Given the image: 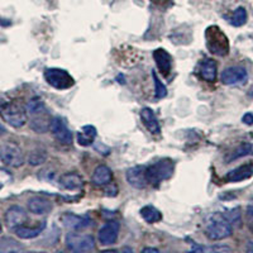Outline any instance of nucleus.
Returning a JSON list of instances; mask_svg holds the SVG:
<instances>
[{
    "mask_svg": "<svg viewBox=\"0 0 253 253\" xmlns=\"http://www.w3.org/2000/svg\"><path fill=\"white\" fill-rule=\"evenodd\" d=\"M119 236V223L118 221H108L107 224H104L100 228L98 233L99 242L103 246H112L114 245Z\"/></svg>",
    "mask_w": 253,
    "mask_h": 253,
    "instance_id": "nucleus-10",
    "label": "nucleus"
},
{
    "mask_svg": "<svg viewBox=\"0 0 253 253\" xmlns=\"http://www.w3.org/2000/svg\"><path fill=\"white\" fill-rule=\"evenodd\" d=\"M113 172L109 167L105 165H100L94 170L91 176V182L95 186H107L112 182Z\"/></svg>",
    "mask_w": 253,
    "mask_h": 253,
    "instance_id": "nucleus-16",
    "label": "nucleus"
},
{
    "mask_svg": "<svg viewBox=\"0 0 253 253\" xmlns=\"http://www.w3.org/2000/svg\"><path fill=\"white\" fill-rule=\"evenodd\" d=\"M28 209L31 213L37 214V215H43V214H48L51 211L52 204L47 199L36 196V198L29 199Z\"/></svg>",
    "mask_w": 253,
    "mask_h": 253,
    "instance_id": "nucleus-19",
    "label": "nucleus"
},
{
    "mask_svg": "<svg viewBox=\"0 0 253 253\" xmlns=\"http://www.w3.org/2000/svg\"><path fill=\"white\" fill-rule=\"evenodd\" d=\"M46 110L47 109L46 107H44L43 101L38 98L32 99V100H29L28 104H27V113H28L29 115H35L37 114V113L46 112Z\"/></svg>",
    "mask_w": 253,
    "mask_h": 253,
    "instance_id": "nucleus-29",
    "label": "nucleus"
},
{
    "mask_svg": "<svg viewBox=\"0 0 253 253\" xmlns=\"http://www.w3.org/2000/svg\"><path fill=\"white\" fill-rule=\"evenodd\" d=\"M46 151H35V152H32L31 155H29L28 161L32 166H37V165L43 164V162L46 161Z\"/></svg>",
    "mask_w": 253,
    "mask_h": 253,
    "instance_id": "nucleus-31",
    "label": "nucleus"
},
{
    "mask_svg": "<svg viewBox=\"0 0 253 253\" xmlns=\"http://www.w3.org/2000/svg\"><path fill=\"white\" fill-rule=\"evenodd\" d=\"M96 138V128L94 126H85L78 133V142L80 146H91Z\"/></svg>",
    "mask_w": 253,
    "mask_h": 253,
    "instance_id": "nucleus-23",
    "label": "nucleus"
},
{
    "mask_svg": "<svg viewBox=\"0 0 253 253\" xmlns=\"http://www.w3.org/2000/svg\"><path fill=\"white\" fill-rule=\"evenodd\" d=\"M153 58L156 61L158 70L164 76L170 75L172 70V56L164 48H157L153 51Z\"/></svg>",
    "mask_w": 253,
    "mask_h": 253,
    "instance_id": "nucleus-13",
    "label": "nucleus"
},
{
    "mask_svg": "<svg viewBox=\"0 0 253 253\" xmlns=\"http://www.w3.org/2000/svg\"><path fill=\"white\" fill-rule=\"evenodd\" d=\"M0 160L8 166L20 167L26 161L24 153L14 142L5 141L0 143Z\"/></svg>",
    "mask_w": 253,
    "mask_h": 253,
    "instance_id": "nucleus-5",
    "label": "nucleus"
},
{
    "mask_svg": "<svg viewBox=\"0 0 253 253\" xmlns=\"http://www.w3.org/2000/svg\"><path fill=\"white\" fill-rule=\"evenodd\" d=\"M65 243L71 252H91L95 250V239L90 234L69 233Z\"/></svg>",
    "mask_w": 253,
    "mask_h": 253,
    "instance_id": "nucleus-7",
    "label": "nucleus"
},
{
    "mask_svg": "<svg viewBox=\"0 0 253 253\" xmlns=\"http://www.w3.org/2000/svg\"><path fill=\"white\" fill-rule=\"evenodd\" d=\"M60 186L65 190H71V191H76V190H81L84 186V181L80 175L76 172H69L61 176L60 178Z\"/></svg>",
    "mask_w": 253,
    "mask_h": 253,
    "instance_id": "nucleus-21",
    "label": "nucleus"
},
{
    "mask_svg": "<svg viewBox=\"0 0 253 253\" xmlns=\"http://www.w3.org/2000/svg\"><path fill=\"white\" fill-rule=\"evenodd\" d=\"M205 43L214 55L224 57L229 53V40L218 26H210L205 29Z\"/></svg>",
    "mask_w": 253,
    "mask_h": 253,
    "instance_id": "nucleus-2",
    "label": "nucleus"
},
{
    "mask_svg": "<svg viewBox=\"0 0 253 253\" xmlns=\"http://www.w3.org/2000/svg\"><path fill=\"white\" fill-rule=\"evenodd\" d=\"M62 223L63 225L70 230H81L85 229L90 225L91 220L89 219V216H81L76 215V214L67 213L65 215H62Z\"/></svg>",
    "mask_w": 253,
    "mask_h": 253,
    "instance_id": "nucleus-14",
    "label": "nucleus"
},
{
    "mask_svg": "<svg viewBox=\"0 0 253 253\" xmlns=\"http://www.w3.org/2000/svg\"><path fill=\"white\" fill-rule=\"evenodd\" d=\"M9 181H12V175H10L6 170L0 169V190L3 189L4 185Z\"/></svg>",
    "mask_w": 253,
    "mask_h": 253,
    "instance_id": "nucleus-33",
    "label": "nucleus"
},
{
    "mask_svg": "<svg viewBox=\"0 0 253 253\" xmlns=\"http://www.w3.org/2000/svg\"><path fill=\"white\" fill-rule=\"evenodd\" d=\"M0 233H1V221H0Z\"/></svg>",
    "mask_w": 253,
    "mask_h": 253,
    "instance_id": "nucleus-37",
    "label": "nucleus"
},
{
    "mask_svg": "<svg viewBox=\"0 0 253 253\" xmlns=\"http://www.w3.org/2000/svg\"><path fill=\"white\" fill-rule=\"evenodd\" d=\"M4 133H5V128L0 124V134H4Z\"/></svg>",
    "mask_w": 253,
    "mask_h": 253,
    "instance_id": "nucleus-36",
    "label": "nucleus"
},
{
    "mask_svg": "<svg viewBox=\"0 0 253 253\" xmlns=\"http://www.w3.org/2000/svg\"><path fill=\"white\" fill-rule=\"evenodd\" d=\"M193 252H215V253H224V252H232V248L228 247L225 245H218L211 246V247H203V246H194L191 248Z\"/></svg>",
    "mask_w": 253,
    "mask_h": 253,
    "instance_id": "nucleus-28",
    "label": "nucleus"
},
{
    "mask_svg": "<svg viewBox=\"0 0 253 253\" xmlns=\"http://www.w3.org/2000/svg\"><path fill=\"white\" fill-rule=\"evenodd\" d=\"M220 79L224 85H238L247 81L248 72L245 67L230 66L221 72Z\"/></svg>",
    "mask_w": 253,
    "mask_h": 253,
    "instance_id": "nucleus-9",
    "label": "nucleus"
},
{
    "mask_svg": "<svg viewBox=\"0 0 253 253\" xmlns=\"http://www.w3.org/2000/svg\"><path fill=\"white\" fill-rule=\"evenodd\" d=\"M4 220H5L6 227L10 228V229H15L20 225H24V223L27 221L26 210L22 207H18V205L10 207L5 211Z\"/></svg>",
    "mask_w": 253,
    "mask_h": 253,
    "instance_id": "nucleus-11",
    "label": "nucleus"
},
{
    "mask_svg": "<svg viewBox=\"0 0 253 253\" xmlns=\"http://www.w3.org/2000/svg\"><path fill=\"white\" fill-rule=\"evenodd\" d=\"M141 119L143 122L144 126L148 129V132L151 134H160L161 126H160V123H158V119L156 117L155 112L151 108H143L141 110Z\"/></svg>",
    "mask_w": 253,
    "mask_h": 253,
    "instance_id": "nucleus-15",
    "label": "nucleus"
},
{
    "mask_svg": "<svg viewBox=\"0 0 253 253\" xmlns=\"http://www.w3.org/2000/svg\"><path fill=\"white\" fill-rule=\"evenodd\" d=\"M246 22H247V10L243 6H239L230 17V24L234 27H242L245 26Z\"/></svg>",
    "mask_w": 253,
    "mask_h": 253,
    "instance_id": "nucleus-26",
    "label": "nucleus"
},
{
    "mask_svg": "<svg viewBox=\"0 0 253 253\" xmlns=\"http://www.w3.org/2000/svg\"><path fill=\"white\" fill-rule=\"evenodd\" d=\"M126 181L132 187L135 189H144L148 185L146 175V167L143 166H134L126 170Z\"/></svg>",
    "mask_w": 253,
    "mask_h": 253,
    "instance_id": "nucleus-12",
    "label": "nucleus"
},
{
    "mask_svg": "<svg viewBox=\"0 0 253 253\" xmlns=\"http://www.w3.org/2000/svg\"><path fill=\"white\" fill-rule=\"evenodd\" d=\"M0 115L4 122H6L9 126H14V128L23 126L28 119L27 109H24L18 103H8L3 105V108L0 109Z\"/></svg>",
    "mask_w": 253,
    "mask_h": 253,
    "instance_id": "nucleus-4",
    "label": "nucleus"
},
{
    "mask_svg": "<svg viewBox=\"0 0 253 253\" xmlns=\"http://www.w3.org/2000/svg\"><path fill=\"white\" fill-rule=\"evenodd\" d=\"M199 74L203 80L214 83L216 80V62L211 58H204L199 66Z\"/></svg>",
    "mask_w": 253,
    "mask_h": 253,
    "instance_id": "nucleus-20",
    "label": "nucleus"
},
{
    "mask_svg": "<svg viewBox=\"0 0 253 253\" xmlns=\"http://www.w3.org/2000/svg\"><path fill=\"white\" fill-rule=\"evenodd\" d=\"M251 176H253V165H242L234 170L229 171L225 175V180L228 182H239L247 180Z\"/></svg>",
    "mask_w": 253,
    "mask_h": 253,
    "instance_id": "nucleus-17",
    "label": "nucleus"
},
{
    "mask_svg": "<svg viewBox=\"0 0 253 253\" xmlns=\"http://www.w3.org/2000/svg\"><path fill=\"white\" fill-rule=\"evenodd\" d=\"M242 122L247 126H252L253 124V113H246L242 118Z\"/></svg>",
    "mask_w": 253,
    "mask_h": 253,
    "instance_id": "nucleus-34",
    "label": "nucleus"
},
{
    "mask_svg": "<svg viewBox=\"0 0 253 253\" xmlns=\"http://www.w3.org/2000/svg\"><path fill=\"white\" fill-rule=\"evenodd\" d=\"M152 79L153 83H155V94L157 99H164L167 96V87L165 86V84H162V81L160 80L158 75L155 72V70H152Z\"/></svg>",
    "mask_w": 253,
    "mask_h": 253,
    "instance_id": "nucleus-30",
    "label": "nucleus"
},
{
    "mask_svg": "<svg viewBox=\"0 0 253 253\" xmlns=\"http://www.w3.org/2000/svg\"><path fill=\"white\" fill-rule=\"evenodd\" d=\"M225 218L230 221V223H234V221H239L241 220V213H239V209H232L229 210L228 213H224Z\"/></svg>",
    "mask_w": 253,
    "mask_h": 253,
    "instance_id": "nucleus-32",
    "label": "nucleus"
},
{
    "mask_svg": "<svg viewBox=\"0 0 253 253\" xmlns=\"http://www.w3.org/2000/svg\"><path fill=\"white\" fill-rule=\"evenodd\" d=\"M253 152V146L251 143H242L241 146H238L236 150H233L232 152H229V155L225 157V162L230 164V162L236 161L238 158L246 157V156L251 155Z\"/></svg>",
    "mask_w": 253,
    "mask_h": 253,
    "instance_id": "nucleus-24",
    "label": "nucleus"
},
{
    "mask_svg": "<svg viewBox=\"0 0 253 253\" xmlns=\"http://www.w3.org/2000/svg\"><path fill=\"white\" fill-rule=\"evenodd\" d=\"M175 172V165L170 158L160 160L156 164L146 167V175L148 184L157 186L165 180H169Z\"/></svg>",
    "mask_w": 253,
    "mask_h": 253,
    "instance_id": "nucleus-3",
    "label": "nucleus"
},
{
    "mask_svg": "<svg viewBox=\"0 0 253 253\" xmlns=\"http://www.w3.org/2000/svg\"><path fill=\"white\" fill-rule=\"evenodd\" d=\"M142 252H143V253H146V252H155V253H157V252H160V251H158L157 248L147 247V248H143V250H142Z\"/></svg>",
    "mask_w": 253,
    "mask_h": 253,
    "instance_id": "nucleus-35",
    "label": "nucleus"
},
{
    "mask_svg": "<svg viewBox=\"0 0 253 253\" xmlns=\"http://www.w3.org/2000/svg\"><path fill=\"white\" fill-rule=\"evenodd\" d=\"M31 126L32 129L36 130L37 133H46L47 130L49 129V126H51V121L52 119L49 118L48 112H42V113H37L35 115H31Z\"/></svg>",
    "mask_w": 253,
    "mask_h": 253,
    "instance_id": "nucleus-18",
    "label": "nucleus"
},
{
    "mask_svg": "<svg viewBox=\"0 0 253 253\" xmlns=\"http://www.w3.org/2000/svg\"><path fill=\"white\" fill-rule=\"evenodd\" d=\"M49 129H51L52 134L55 135V138L62 144L72 143L74 135H72V132L69 129V126H66V123L63 122L62 118H60V117L52 118Z\"/></svg>",
    "mask_w": 253,
    "mask_h": 253,
    "instance_id": "nucleus-8",
    "label": "nucleus"
},
{
    "mask_svg": "<svg viewBox=\"0 0 253 253\" xmlns=\"http://www.w3.org/2000/svg\"><path fill=\"white\" fill-rule=\"evenodd\" d=\"M22 250H23V247L14 239L3 238L0 241V251H3V252H18V251Z\"/></svg>",
    "mask_w": 253,
    "mask_h": 253,
    "instance_id": "nucleus-27",
    "label": "nucleus"
},
{
    "mask_svg": "<svg viewBox=\"0 0 253 253\" xmlns=\"http://www.w3.org/2000/svg\"><path fill=\"white\" fill-rule=\"evenodd\" d=\"M46 228V221H41V224L36 228L26 227V225H20V227L15 228L14 232L17 234V237H19L20 239H33L37 238L42 232Z\"/></svg>",
    "mask_w": 253,
    "mask_h": 253,
    "instance_id": "nucleus-22",
    "label": "nucleus"
},
{
    "mask_svg": "<svg viewBox=\"0 0 253 253\" xmlns=\"http://www.w3.org/2000/svg\"><path fill=\"white\" fill-rule=\"evenodd\" d=\"M141 216L150 224H153V223H157L162 219L161 211L157 209V208L152 207V205H146L141 209Z\"/></svg>",
    "mask_w": 253,
    "mask_h": 253,
    "instance_id": "nucleus-25",
    "label": "nucleus"
},
{
    "mask_svg": "<svg viewBox=\"0 0 253 253\" xmlns=\"http://www.w3.org/2000/svg\"><path fill=\"white\" fill-rule=\"evenodd\" d=\"M232 223L225 218L224 214L215 213L209 216L205 227V234L210 241H221L232 236Z\"/></svg>",
    "mask_w": 253,
    "mask_h": 253,
    "instance_id": "nucleus-1",
    "label": "nucleus"
},
{
    "mask_svg": "<svg viewBox=\"0 0 253 253\" xmlns=\"http://www.w3.org/2000/svg\"><path fill=\"white\" fill-rule=\"evenodd\" d=\"M44 79L48 85L57 90H67L75 85V80L66 70L56 69V67L47 69L44 71Z\"/></svg>",
    "mask_w": 253,
    "mask_h": 253,
    "instance_id": "nucleus-6",
    "label": "nucleus"
}]
</instances>
